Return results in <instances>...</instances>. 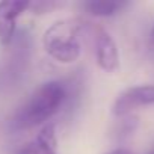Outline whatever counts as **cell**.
Masks as SVG:
<instances>
[{"mask_svg": "<svg viewBox=\"0 0 154 154\" xmlns=\"http://www.w3.org/2000/svg\"><path fill=\"white\" fill-rule=\"evenodd\" d=\"M148 104H154V85L131 86L122 91L116 97L112 106V112L116 116H124L128 115L136 107L148 106Z\"/></svg>", "mask_w": 154, "mask_h": 154, "instance_id": "obj_3", "label": "cell"}, {"mask_svg": "<svg viewBox=\"0 0 154 154\" xmlns=\"http://www.w3.org/2000/svg\"><path fill=\"white\" fill-rule=\"evenodd\" d=\"M151 39L154 41V27H152V32H151Z\"/></svg>", "mask_w": 154, "mask_h": 154, "instance_id": "obj_10", "label": "cell"}, {"mask_svg": "<svg viewBox=\"0 0 154 154\" xmlns=\"http://www.w3.org/2000/svg\"><path fill=\"white\" fill-rule=\"evenodd\" d=\"M106 154H131V152L127 148H115V149H112V151H109Z\"/></svg>", "mask_w": 154, "mask_h": 154, "instance_id": "obj_9", "label": "cell"}, {"mask_svg": "<svg viewBox=\"0 0 154 154\" xmlns=\"http://www.w3.org/2000/svg\"><path fill=\"white\" fill-rule=\"evenodd\" d=\"M30 2L21 0H2L0 2V42L2 45H9L15 36V21L17 18L29 9Z\"/></svg>", "mask_w": 154, "mask_h": 154, "instance_id": "obj_4", "label": "cell"}, {"mask_svg": "<svg viewBox=\"0 0 154 154\" xmlns=\"http://www.w3.org/2000/svg\"><path fill=\"white\" fill-rule=\"evenodd\" d=\"M56 6H59V3H54V2H30L29 9H32L35 14H44V12L51 11Z\"/></svg>", "mask_w": 154, "mask_h": 154, "instance_id": "obj_8", "label": "cell"}, {"mask_svg": "<svg viewBox=\"0 0 154 154\" xmlns=\"http://www.w3.org/2000/svg\"><path fill=\"white\" fill-rule=\"evenodd\" d=\"M95 51H97V62L103 71L113 72L118 69L119 56L116 44L112 39V36L103 29H98L95 33Z\"/></svg>", "mask_w": 154, "mask_h": 154, "instance_id": "obj_5", "label": "cell"}, {"mask_svg": "<svg viewBox=\"0 0 154 154\" xmlns=\"http://www.w3.org/2000/svg\"><path fill=\"white\" fill-rule=\"evenodd\" d=\"M57 140H56V128L54 122H48L42 127L38 136L24 143L21 148L15 151V154H56Z\"/></svg>", "mask_w": 154, "mask_h": 154, "instance_id": "obj_6", "label": "cell"}, {"mask_svg": "<svg viewBox=\"0 0 154 154\" xmlns=\"http://www.w3.org/2000/svg\"><path fill=\"white\" fill-rule=\"evenodd\" d=\"M66 100V88L62 82L50 80L36 88L11 118L15 130H27L48 121Z\"/></svg>", "mask_w": 154, "mask_h": 154, "instance_id": "obj_1", "label": "cell"}, {"mask_svg": "<svg viewBox=\"0 0 154 154\" xmlns=\"http://www.w3.org/2000/svg\"><path fill=\"white\" fill-rule=\"evenodd\" d=\"M79 21L60 20L53 23L42 35L45 51L60 63H71L80 56V44L77 41Z\"/></svg>", "mask_w": 154, "mask_h": 154, "instance_id": "obj_2", "label": "cell"}, {"mask_svg": "<svg viewBox=\"0 0 154 154\" xmlns=\"http://www.w3.org/2000/svg\"><path fill=\"white\" fill-rule=\"evenodd\" d=\"M148 154H154V149H151V151H149V152H148Z\"/></svg>", "mask_w": 154, "mask_h": 154, "instance_id": "obj_11", "label": "cell"}, {"mask_svg": "<svg viewBox=\"0 0 154 154\" xmlns=\"http://www.w3.org/2000/svg\"><path fill=\"white\" fill-rule=\"evenodd\" d=\"M125 6H127L125 2H95V0H92V2L85 3L88 12L97 17H112Z\"/></svg>", "mask_w": 154, "mask_h": 154, "instance_id": "obj_7", "label": "cell"}]
</instances>
